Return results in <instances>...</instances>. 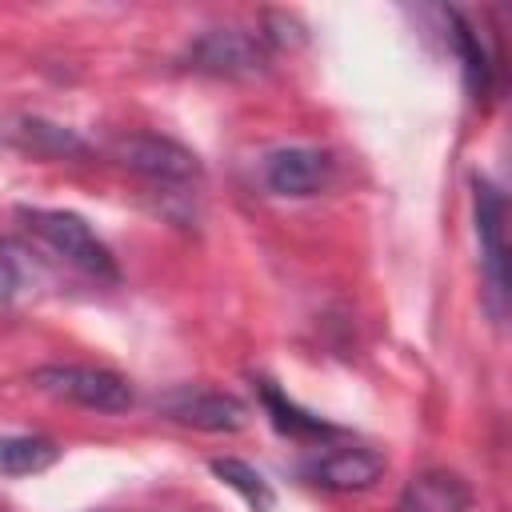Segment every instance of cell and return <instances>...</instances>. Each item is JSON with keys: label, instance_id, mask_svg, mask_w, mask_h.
<instances>
[{"label": "cell", "instance_id": "1", "mask_svg": "<svg viewBox=\"0 0 512 512\" xmlns=\"http://www.w3.org/2000/svg\"><path fill=\"white\" fill-rule=\"evenodd\" d=\"M20 220L72 268H80L92 280H120L116 256L108 252V244L88 228L84 216L76 212H60V208H20Z\"/></svg>", "mask_w": 512, "mask_h": 512}, {"label": "cell", "instance_id": "2", "mask_svg": "<svg viewBox=\"0 0 512 512\" xmlns=\"http://www.w3.org/2000/svg\"><path fill=\"white\" fill-rule=\"evenodd\" d=\"M32 384L56 400L92 408V412H128L132 408V384L112 368L92 364H44L32 372Z\"/></svg>", "mask_w": 512, "mask_h": 512}, {"label": "cell", "instance_id": "3", "mask_svg": "<svg viewBox=\"0 0 512 512\" xmlns=\"http://www.w3.org/2000/svg\"><path fill=\"white\" fill-rule=\"evenodd\" d=\"M268 44L260 32L244 28H208L196 36L184 52V64L204 76H224V80H252L268 72Z\"/></svg>", "mask_w": 512, "mask_h": 512}, {"label": "cell", "instance_id": "4", "mask_svg": "<svg viewBox=\"0 0 512 512\" xmlns=\"http://www.w3.org/2000/svg\"><path fill=\"white\" fill-rule=\"evenodd\" d=\"M112 156L144 176V180H156V184H172V188H184V184H196L200 180V160L192 148L168 140V136H156V132H132V136H120L112 144Z\"/></svg>", "mask_w": 512, "mask_h": 512}, {"label": "cell", "instance_id": "5", "mask_svg": "<svg viewBox=\"0 0 512 512\" xmlns=\"http://www.w3.org/2000/svg\"><path fill=\"white\" fill-rule=\"evenodd\" d=\"M476 196V240H480V268L488 280V308L492 316H504V300H508V248H504V196L476 176L472 180Z\"/></svg>", "mask_w": 512, "mask_h": 512}, {"label": "cell", "instance_id": "6", "mask_svg": "<svg viewBox=\"0 0 512 512\" xmlns=\"http://www.w3.org/2000/svg\"><path fill=\"white\" fill-rule=\"evenodd\" d=\"M156 408L172 424H184L196 432H240L248 424L244 400H236L232 392H216V388H172L156 396Z\"/></svg>", "mask_w": 512, "mask_h": 512}, {"label": "cell", "instance_id": "7", "mask_svg": "<svg viewBox=\"0 0 512 512\" xmlns=\"http://www.w3.org/2000/svg\"><path fill=\"white\" fill-rule=\"evenodd\" d=\"M332 156L324 148H312V144H292V148H276L268 160H264V184L268 192L276 196H292V200H304V196H316L332 184Z\"/></svg>", "mask_w": 512, "mask_h": 512}, {"label": "cell", "instance_id": "8", "mask_svg": "<svg viewBox=\"0 0 512 512\" xmlns=\"http://www.w3.org/2000/svg\"><path fill=\"white\" fill-rule=\"evenodd\" d=\"M384 456L372 448H332L320 452L304 472L312 484L328 488V492H368L380 476H384Z\"/></svg>", "mask_w": 512, "mask_h": 512}, {"label": "cell", "instance_id": "9", "mask_svg": "<svg viewBox=\"0 0 512 512\" xmlns=\"http://www.w3.org/2000/svg\"><path fill=\"white\" fill-rule=\"evenodd\" d=\"M472 508V488L464 476L448 468H428L412 476L396 500V512H468Z\"/></svg>", "mask_w": 512, "mask_h": 512}, {"label": "cell", "instance_id": "10", "mask_svg": "<svg viewBox=\"0 0 512 512\" xmlns=\"http://www.w3.org/2000/svg\"><path fill=\"white\" fill-rule=\"evenodd\" d=\"M212 476H216L220 484H228L252 512H272V508H276L272 484H268L252 464H244V460H236V456H216V460H212Z\"/></svg>", "mask_w": 512, "mask_h": 512}, {"label": "cell", "instance_id": "11", "mask_svg": "<svg viewBox=\"0 0 512 512\" xmlns=\"http://www.w3.org/2000/svg\"><path fill=\"white\" fill-rule=\"evenodd\" d=\"M60 460V444L48 436H4L0 440V472L4 476H32Z\"/></svg>", "mask_w": 512, "mask_h": 512}, {"label": "cell", "instance_id": "12", "mask_svg": "<svg viewBox=\"0 0 512 512\" xmlns=\"http://www.w3.org/2000/svg\"><path fill=\"white\" fill-rule=\"evenodd\" d=\"M260 400H264L272 424H276L280 432H288V436H332V432H336V428L324 424L320 416H308L304 408H296L272 380H260Z\"/></svg>", "mask_w": 512, "mask_h": 512}, {"label": "cell", "instance_id": "13", "mask_svg": "<svg viewBox=\"0 0 512 512\" xmlns=\"http://www.w3.org/2000/svg\"><path fill=\"white\" fill-rule=\"evenodd\" d=\"M448 20H452V40H456V48H460V60H464V76H468V92L480 100V96H488V84H492V60H488V52H484V44H480V36L456 16V12H448Z\"/></svg>", "mask_w": 512, "mask_h": 512}, {"label": "cell", "instance_id": "14", "mask_svg": "<svg viewBox=\"0 0 512 512\" xmlns=\"http://www.w3.org/2000/svg\"><path fill=\"white\" fill-rule=\"evenodd\" d=\"M20 144L32 148V152H44V156H68V152H84V140H76L68 128L60 124H48V120H24L20 124Z\"/></svg>", "mask_w": 512, "mask_h": 512}, {"label": "cell", "instance_id": "15", "mask_svg": "<svg viewBox=\"0 0 512 512\" xmlns=\"http://www.w3.org/2000/svg\"><path fill=\"white\" fill-rule=\"evenodd\" d=\"M24 284V268L16 260V248L8 240H0V300H12Z\"/></svg>", "mask_w": 512, "mask_h": 512}]
</instances>
